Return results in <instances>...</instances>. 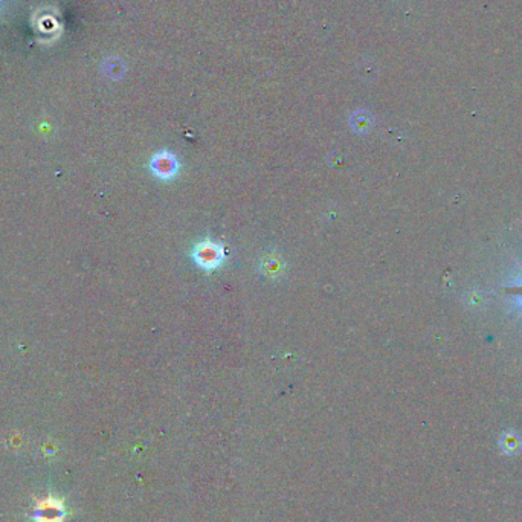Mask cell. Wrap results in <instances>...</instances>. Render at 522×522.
Here are the masks:
<instances>
[{"mask_svg": "<svg viewBox=\"0 0 522 522\" xmlns=\"http://www.w3.org/2000/svg\"><path fill=\"white\" fill-rule=\"evenodd\" d=\"M67 515L69 511L65 501L49 494L36 501L33 511H31V519L33 522H65Z\"/></svg>", "mask_w": 522, "mask_h": 522, "instance_id": "6da1fadb", "label": "cell"}, {"mask_svg": "<svg viewBox=\"0 0 522 522\" xmlns=\"http://www.w3.org/2000/svg\"><path fill=\"white\" fill-rule=\"evenodd\" d=\"M192 257L200 268L207 269V271H212V269L219 268V266L222 264L223 249L222 246H219L217 243L207 240V241H202L200 244H197L196 248H194Z\"/></svg>", "mask_w": 522, "mask_h": 522, "instance_id": "7a4b0ae2", "label": "cell"}, {"mask_svg": "<svg viewBox=\"0 0 522 522\" xmlns=\"http://www.w3.org/2000/svg\"><path fill=\"white\" fill-rule=\"evenodd\" d=\"M151 170L161 179H171L178 174L179 162L171 153H158L151 159Z\"/></svg>", "mask_w": 522, "mask_h": 522, "instance_id": "3957f363", "label": "cell"}, {"mask_svg": "<svg viewBox=\"0 0 522 522\" xmlns=\"http://www.w3.org/2000/svg\"><path fill=\"white\" fill-rule=\"evenodd\" d=\"M518 266H519V275L516 276V278L501 284L499 290L503 292V295L507 300H510L515 304V307L522 316V264L518 263Z\"/></svg>", "mask_w": 522, "mask_h": 522, "instance_id": "277c9868", "label": "cell"}, {"mask_svg": "<svg viewBox=\"0 0 522 522\" xmlns=\"http://www.w3.org/2000/svg\"><path fill=\"white\" fill-rule=\"evenodd\" d=\"M4 2V0H0V4H2Z\"/></svg>", "mask_w": 522, "mask_h": 522, "instance_id": "5b68a950", "label": "cell"}]
</instances>
